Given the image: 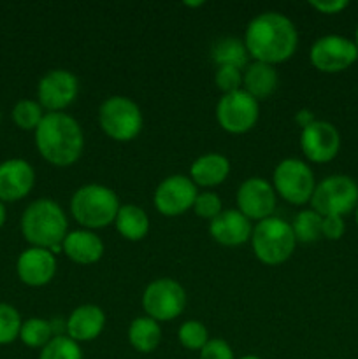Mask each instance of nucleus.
<instances>
[{
    "label": "nucleus",
    "instance_id": "obj_37",
    "mask_svg": "<svg viewBox=\"0 0 358 359\" xmlns=\"http://www.w3.org/2000/svg\"><path fill=\"white\" fill-rule=\"evenodd\" d=\"M314 121H316L314 114H312V111H309V109H300V111L295 114V123L300 126V130L307 128V126Z\"/></svg>",
    "mask_w": 358,
    "mask_h": 359
},
{
    "label": "nucleus",
    "instance_id": "obj_11",
    "mask_svg": "<svg viewBox=\"0 0 358 359\" xmlns=\"http://www.w3.org/2000/svg\"><path fill=\"white\" fill-rule=\"evenodd\" d=\"M309 60L319 72L337 74L347 70L358 60V48L354 41L343 35H323L312 42Z\"/></svg>",
    "mask_w": 358,
    "mask_h": 359
},
{
    "label": "nucleus",
    "instance_id": "obj_5",
    "mask_svg": "<svg viewBox=\"0 0 358 359\" xmlns=\"http://www.w3.org/2000/svg\"><path fill=\"white\" fill-rule=\"evenodd\" d=\"M249 241L258 262L269 266L288 262L297 245L291 224L276 216L258 221L253 226Z\"/></svg>",
    "mask_w": 358,
    "mask_h": 359
},
{
    "label": "nucleus",
    "instance_id": "obj_42",
    "mask_svg": "<svg viewBox=\"0 0 358 359\" xmlns=\"http://www.w3.org/2000/svg\"><path fill=\"white\" fill-rule=\"evenodd\" d=\"M354 219H357V224H358V207L354 209Z\"/></svg>",
    "mask_w": 358,
    "mask_h": 359
},
{
    "label": "nucleus",
    "instance_id": "obj_30",
    "mask_svg": "<svg viewBox=\"0 0 358 359\" xmlns=\"http://www.w3.org/2000/svg\"><path fill=\"white\" fill-rule=\"evenodd\" d=\"M178 340L185 349L202 351V347L209 342V332H207V326L204 323L190 319L179 326Z\"/></svg>",
    "mask_w": 358,
    "mask_h": 359
},
{
    "label": "nucleus",
    "instance_id": "obj_6",
    "mask_svg": "<svg viewBox=\"0 0 358 359\" xmlns=\"http://www.w3.org/2000/svg\"><path fill=\"white\" fill-rule=\"evenodd\" d=\"M98 125L109 139L116 142H130L142 130L144 118L140 107L132 98L112 95L98 107Z\"/></svg>",
    "mask_w": 358,
    "mask_h": 359
},
{
    "label": "nucleus",
    "instance_id": "obj_35",
    "mask_svg": "<svg viewBox=\"0 0 358 359\" xmlns=\"http://www.w3.org/2000/svg\"><path fill=\"white\" fill-rule=\"evenodd\" d=\"M346 233L344 217L340 216H325L321 223V237L326 241H339Z\"/></svg>",
    "mask_w": 358,
    "mask_h": 359
},
{
    "label": "nucleus",
    "instance_id": "obj_14",
    "mask_svg": "<svg viewBox=\"0 0 358 359\" xmlns=\"http://www.w3.org/2000/svg\"><path fill=\"white\" fill-rule=\"evenodd\" d=\"M237 210L249 221L267 219L274 214L277 203V193L272 182L263 177H249L241 182L237 189Z\"/></svg>",
    "mask_w": 358,
    "mask_h": 359
},
{
    "label": "nucleus",
    "instance_id": "obj_41",
    "mask_svg": "<svg viewBox=\"0 0 358 359\" xmlns=\"http://www.w3.org/2000/svg\"><path fill=\"white\" fill-rule=\"evenodd\" d=\"M354 44H357L358 48V27H357V32H354Z\"/></svg>",
    "mask_w": 358,
    "mask_h": 359
},
{
    "label": "nucleus",
    "instance_id": "obj_9",
    "mask_svg": "<svg viewBox=\"0 0 358 359\" xmlns=\"http://www.w3.org/2000/svg\"><path fill=\"white\" fill-rule=\"evenodd\" d=\"M186 307V291L178 280L161 277L146 286L142 293V309L147 318L157 323L174 321Z\"/></svg>",
    "mask_w": 358,
    "mask_h": 359
},
{
    "label": "nucleus",
    "instance_id": "obj_27",
    "mask_svg": "<svg viewBox=\"0 0 358 359\" xmlns=\"http://www.w3.org/2000/svg\"><path fill=\"white\" fill-rule=\"evenodd\" d=\"M55 337L53 321L42 318H30L23 321L20 330V340L32 349H42Z\"/></svg>",
    "mask_w": 358,
    "mask_h": 359
},
{
    "label": "nucleus",
    "instance_id": "obj_17",
    "mask_svg": "<svg viewBox=\"0 0 358 359\" xmlns=\"http://www.w3.org/2000/svg\"><path fill=\"white\" fill-rule=\"evenodd\" d=\"M35 186V170L27 160L11 158L0 163V202L23 200Z\"/></svg>",
    "mask_w": 358,
    "mask_h": 359
},
{
    "label": "nucleus",
    "instance_id": "obj_20",
    "mask_svg": "<svg viewBox=\"0 0 358 359\" xmlns=\"http://www.w3.org/2000/svg\"><path fill=\"white\" fill-rule=\"evenodd\" d=\"M104 242L91 230L69 231L62 244V252L77 265H93L104 256Z\"/></svg>",
    "mask_w": 358,
    "mask_h": 359
},
{
    "label": "nucleus",
    "instance_id": "obj_23",
    "mask_svg": "<svg viewBox=\"0 0 358 359\" xmlns=\"http://www.w3.org/2000/svg\"><path fill=\"white\" fill-rule=\"evenodd\" d=\"M114 226L116 231L123 238L130 242H139L147 237L151 223L150 216H147L142 207L133 205V203H125V205L119 207L118 214H116Z\"/></svg>",
    "mask_w": 358,
    "mask_h": 359
},
{
    "label": "nucleus",
    "instance_id": "obj_26",
    "mask_svg": "<svg viewBox=\"0 0 358 359\" xmlns=\"http://www.w3.org/2000/svg\"><path fill=\"white\" fill-rule=\"evenodd\" d=\"M321 223L323 216H319L316 210H300L291 221L295 241L300 242V244H312V242L319 241V237H321Z\"/></svg>",
    "mask_w": 358,
    "mask_h": 359
},
{
    "label": "nucleus",
    "instance_id": "obj_22",
    "mask_svg": "<svg viewBox=\"0 0 358 359\" xmlns=\"http://www.w3.org/2000/svg\"><path fill=\"white\" fill-rule=\"evenodd\" d=\"M279 84V76L274 65L262 62L248 63V67L242 72V90L251 95L255 100H265Z\"/></svg>",
    "mask_w": 358,
    "mask_h": 359
},
{
    "label": "nucleus",
    "instance_id": "obj_19",
    "mask_svg": "<svg viewBox=\"0 0 358 359\" xmlns=\"http://www.w3.org/2000/svg\"><path fill=\"white\" fill-rule=\"evenodd\" d=\"M105 312L95 304H84L74 309L67 318L65 332L67 337L76 340L77 344L91 342L98 339L105 328Z\"/></svg>",
    "mask_w": 358,
    "mask_h": 359
},
{
    "label": "nucleus",
    "instance_id": "obj_24",
    "mask_svg": "<svg viewBox=\"0 0 358 359\" xmlns=\"http://www.w3.org/2000/svg\"><path fill=\"white\" fill-rule=\"evenodd\" d=\"M128 342L137 353L150 354L157 351L161 342V328L160 323L147 316L135 318L128 326Z\"/></svg>",
    "mask_w": 358,
    "mask_h": 359
},
{
    "label": "nucleus",
    "instance_id": "obj_33",
    "mask_svg": "<svg viewBox=\"0 0 358 359\" xmlns=\"http://www.w3.org/2000/svg\"><path fill=\"white\" fill-rule=\"evenodd\" d=\"M214 83L218 90L223 91V95L242 90V70L235 67H218L214 74Z\"/></svg>",
    "mask_w": 358,
    "mask_h": 359
},
{
    "label": "nucleus",
    "instance_id": "obj_34",
    "mask_svg": "<svg viewBox=\"0 0 358 359\" xmlns=\"http://www.w3.org/2000/svg\"><path fill=\"white\" fill-rule=\"evenodd\" d=\"M199 359H235V356L228 342L221 339H209V342L200 351Z\"/></svg>",
    "mask_w": 358,
    "mask_h": 359
},
{
    "label": "nucleus",
    "instance_id": "obj_12",
    "mask_svg": "<svg viewBox=\"0 0 358 359\" xmlns=\"http://www.w3.org/2000/svg\"><path fill=\"white\" fill-rule=\"evenodd\" d=\"M79 95V79L76 74L65 69H53L39 79L37 98L42 109L48 112H62Z\"/></svg>",
    "mask_w": 358,
    "mask_h": 359
},
{
    "label": "nucleus",
    "instance_id": "obj_2",
    "mask_svg": "<svg viewBox=\"0 0 358 359\" xmlns=\"http://www.w3.org/2000/svg\"><path fill=\"white\" fill-rule=\"evenodd\" d=\"M34 133L37 151L55 167H70L83 154V128L67 112H46Z\"/></svg>",
    "mask_w": 358,
    "mask_h": 359
},
{
    "label": "nucleus",
    "instance_id": "obj_16",
    "mask_svg": "<svg viewBox=\"0 0 358 359\" xmlns=\"http://www.w3.org/2000/svg\"><path fill=\"white\" fill-rule=\"evenodd\" d=\"M16 273L28 287L48 286L56 276V256L49 249L28 248L18 256Z\"/></svg>",
    "mask_w": 358,
    "mask_h": 359
},
{
    "label": "nucleus",
    "instance_id": "obj_21",
    "mask_svg": "<svg viewBox=\"0 0 358 359\" xmlns=\"http://www.w3.org/2000/svg\"><path fill=\"white\" fill-rule=\"evenodd\" d=\"M228 174H230V161L220 153L202 154L190 167V179L195 182V186L202 188H216L223 184Z\"/></svg>",
    "mask_w": 358,
    "mask_h": 359
},
{
    "label": "nucleus",
    "instance_id": "obj_25",
    "mask_svg": "<svg viewBox=\"0 0 358 359\" xmlns=\"http://www.w3.org/2000/svg\"><path fill=\"white\" fill-rule=\"evenodd\" d=\"M211 56L218 67H235V69L242 70L248 67L249 53L242 39L221 37L220 41L214 42Z\"/></svg>",
    "mask_w": 358,
    "mask_h": 359
},
{
    "label": "nucleus",
    "instance_id": "obj_15",
    "mask_svg": "<svg viewBox=\"0 0 358 359\" xmlns=\"http://www.w3.org/2000/svg\"><path fill=\"white\" fill-rule=\"evenodd\" d=\"M300 149L312 163H329L339 154V130L332 123L316 119L300 132Z\"/></svg>",
    "mask_w": 358,
    "mask_h": 359
},
{
    "label": "nucleus",
    "instance_id": "obj_32",
    "mask_svg": "<svg viewBox=\"0 0 358 359\" xmlns=\"http://www.w3.org/2000/svg\"><path fill=\"white\" fill-rule=\"evenodd\" d=\"M193 212L199 217H202V219L213 221L214 217L223 212L220 195H216L214 191L199 193L195 198V203H193Z\"/></svg>",
    "mask_w": 358,
    "mask_h": 359
},
{
    "label": "nucleus",
    "instance_id": "obj_10",
    "mask_svg": "<svg viewBox=\"0 0 358 359\" xmlns=\"http://www.w3.org/2000/svg\"><path fill=\"white\" fill-rule=\"evenodd\" d=\"M260 118L258 100L244 90L223 95L216 104V121L225 132L242 135L256 125Z\"/></svg>",
    "mask_w": 358,
    "mask_h": 359
},
{
    "label": "nucleus",
    "instance_id": "obj_4",
    "mask_svg": "<svg viewBox=\"0 0 358 359\" xmlns=\"http://www.w3.org/2000/svg\"><path fill=\"white\" fill-rule=\"evenodd\" d=\"M119 203L118 195L109 186L90 182L74 191L70 198V212L84 230H102L114 223Z\"/></svg>",
    "mask_w": 358,
    "mask_h": 359
},
{
    "label": "nucleus",
    "instance_id": "obj_38",
    "mask_svg": "<svg viewBox=\"0 0 358 359\" xmlns=\"http://www.w3.org/2000/svg\"><path fill=\"white\" fill-rule=\"evenodd\" d=\"M6 219H7L6 205H4V202H0V230H2V226L6 224Z\"/></svg>",
    "mask_w": 358,
    "mask_h": 359
},
{
    "label": "nucleus",
    "instance_id": "obj_7",
    "mask_svg": "<svg viewBox=\"0 0 358 359\" xmlns=\"http://www.w3.org/2000/svg\"><path fill=\"white\" fill-rule=\"evenodd\" d=\"M358 207V184L353 177L343 174L329 175L316 182L311 209L319 216L344 217Z\"/></svg>",
    "mask_w": 358,
    "mask_h": 359
},
{
    "label": "nucleus",
    "instance_id": "obj_8",
    "mask_svg": "<svg viewBox=\"0 0 358 359\" xmlns=\"http://www.w3.org/2000/svg\"><path fill=\"white\" fill-rule=\"evenodd\" d=\"M272 186L277 195L291 205H304L311 202L316 188V179L311 167L297 158H286L274 168Z\"/></svg>",
    "mask_w": 358,
    "mask_h": 359
},
{
    "label": "nucleus",
    "instance_id": "obj_3",
    "mask_svg": "<svg viewBox=\"0 0 358 359\" xmlns=\"http://www.w3.org/2000/svg\"><path fill=\"white\" fill-rule=\"evenodd\" d=\"M21 233L32 248L62 251V244L69 233L65 210L51 198L34 200L21 216Z\"/></svg>",
    "mask_w": 358,
    "mask_h": 359
},
{
    "label": "nucleus",
    "instance_id": "obj_1",
    "mask_svg": "<svg viewBox=\"0 0 358 359\" xmlns=\"http://www.w3.org/2000/svg\"><path fill=\"white\" fill-rule=\"evenodd\" d=\"M242 41L255 62L276 67L277 63L286 62L295 55L298 34L290 18L267 11L249 21Z\"/></svg>",
    "mask_w": 358,
    "mask_h": 359
},
{
    "label": "nucleus",
    "instance_id": "obj_40",
    "mask_svg": "<svg viewBox=\"0 0 358 359\" xmlns=\"http://www.w3.org/2000/svg\"><path fill=\"white\" fill-rule=\"evenodd\" d=\"M239 359H262V358L255 356V354H248V356H242V358H239Z\"/></svg>",
    "mask_w": 358,
    "mask_h": 359
},
{
    "label": "nucleus",
    "instance_id": "obj_31",
    "mask_svg": "<svg viewBox=\"0 0 358 359\" xmlns=\"http://www.w3.org/2000/svg\"><path fill=\"white\" fill-rule=\"evenodd\" d=\"M23 321L13 305L0 302V346H9L20 339V330Z\"/></svg>",
    "mask_w": 358,
    "mask_h": 359
},
{
    "label": "nucleus",
    "instance_id": "obj_18",
    "mask_svg": "<svg viewBox=\"0 0 358 359\" xmlns=\"http://www.w3.org/2000/svg\"><path fill=\"white\" fill-rule=\"evenodd\" d=\"M253 224L237 209L223 210L209 223V233L214 242L225 248H239L251 238Z\"/></svg>",
    "mask_w": 358,
    "mask_h": 359
},
{
    "label": "nucleus",
    "instance_id": "obj_28",
    "mask_svg": "<svg viewBox=\"0 0 358 359\" xmlns=\"http://www.w3.org/2000/svg\"><path fill=\"white\" fill-rule=\"evenodd\" d=\"M42 118H44V109L37 100L23 98V100L16 102V105L13 107L14 125L27 132H35L37 126L41 125Z\"/></svg>",
    "mask_w": 358,
    "mask_h": 359
},
{
    "label": "nucleus",
    "instance_id": "obj_29",
    "mask_svg": "<svg viewBox=\"0 0 358 359\" xmlns=\"http://www.w3.org/2000/svg\"><path fill=\"white\" fill-rule=\"evenodd\" d=\"M39 359H83V351L76 340L67 335H55L42 347Z\"/></svg>",
    "mask_w": 358,
    "mask_h": 359
},
{
    "label": "nucleus",
    "instance_id": "obj_39",
    "mask_svg": "<svg viewBox=\"0 0 358 359\" xmlns=\"http://www.w3.org/2000/svg\"><path fill=\"white\" fill-rule=\"evenodd\" d=\"M185 6H188V7H200V6H204V2H202V0H199V2H185Z\"/></svg>",
    "mask_w": 358,
    "mask_h": 359
},
{
    "label": "nucleus",
    "instance_id": "obj_13",
    "mask_svg": "<svg viewBox=\"0 0 358 359\" xmlns=\"http://www.w3.org/2000/svg\"><path fill=\"white\" fill-rule=\"evenodd\" d=\"M197 195V186L188 175H168L157 186L153 195L154 209L167 217L181 216L193 209Z\"/></svg>",
    "mask_w": 358,
    "mask_h": 359
},
{
    "label": "nucleus",
    "instance_id": "obj_36",
    "mask_svg": "<svg viewBox=\"0 0 358 359\" xmlns=\"http://www.w3.org/2000/svg\"><path fill=\"white\" fill-rule=\"evenodd\" d=\"M309 6L323 14H339L350 6V2L347 0H311Z\"/></svg>",
    "mask_w": 358,
    "mask_h": 359
}]
</instances>
